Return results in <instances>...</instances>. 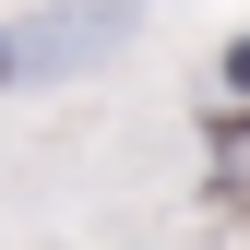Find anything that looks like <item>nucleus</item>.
I'll use <instances>...</instances> for the list:
<instances>
[{
	"mask_svg": "<svg viewBox=\"0 0 250 250\" xmlns=\"http://www.w3.org/2000/svg\"><path fill=\"white\" fill-rule=\"evenodd\" d=\"M131 36H143V0H48V12L0 24V96L12 83H72L107 48H131Z\"/></svg>",
	"mask_w": 250,
	"mask_h": 250,
	"instance_id": "1",
	"label": "nucleus"
},
{
	"mask_svg": "<svg viewBox=\"0 0 250 250\" xmlns=\"http://www.w3.org/2000/svg\"><path fill=\"white\" fill-rule=\"evenodd\" d=\"M214 83H227V107H250V36H227V60H214Z\"/></svg>",
	"mask_w": 250,
	"mask_h": 250,
	"instance_id": "2",
	"label": "nucleus"
}]
</instances>
